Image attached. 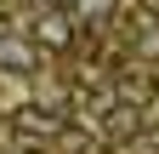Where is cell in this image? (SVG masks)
I'll return each instance as SVG.
<instances>
[{"label":"cell","instance_id":"cell-1","mask_svg":"<svg viewBox=\"0 0 159 154\" xmlns=\"http://www.w3.org/2000/svg\"><path fill=\"white\" fill-rule=\"evenodd\" d=\"M11 126L23 131V137H63V131H68V114L51 108V103H23V108L11 114Z\"/></svg>","mask_w":159,"mask_h":154},{"label":"cell","instance_id":"cell-2","mask_svg":"<svg viewBox=\"0 0 159 154\" xmlns=\"http://www.w3.org/2000/svg\"><path fill=\"white\" fill-rule=\"evenodd\" d=\"M80 40V29H74V17L63 6H46L40 12V23H34V46H51V51H68Z\"/></svg>","mask_w":159,"mask_h":154},{"label":"cell","instance_id":"cell-3","mask_svg":"<svg viewBox=\"0 0 159 154\" xmlns=\"http://www.w3.org/2000/svg\"><path fill=\"white\" fill-rule=\"evenodd\" d=\"M0 69L6 74H34L40 69V46L23 34H0Z\"/></svg>","mask_w":159,"mask_h":154},{"label":"cell","instance_id":"cell-4","mask_svg":"<svg viewBox=\"0 0 159 154\" xmlns=\"http://www.w3.org/2000/svg\"><path fill=\"white\" fill-rule=\"evenodd\" d=\"M114 12H119V0H74L68 17H74V29H91V34H97V29L114 23Z\"/></svg>","mask_w":159,"mask_h":154},{"label":"cell","instance_id":"cell-5","mask_svg":"<svg viewBox=\"0 0 159 154\" xmlns=\"http://www.w3.org/2000/svg\"><path fill=\"white\" fill-rule=\"evenodd\" d=\"M142 12H148V17H159V0H142Z\"/></svg>","mask_w":159,"mask_h":154},{"label":"cell","instance_id":"cell-6","mask_svg":"<svg viewBox=\"0 0 159 154\" xmlns=\"http://www.w3.org/2000/svg\"><path fill=\"white\" fill-rule=\"evenodd\" d=\"M23 154H46V148H23Z\"/></svg>","mask_w":159,"mask_h":154}]
</instances>
